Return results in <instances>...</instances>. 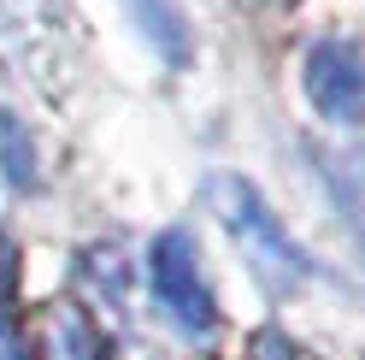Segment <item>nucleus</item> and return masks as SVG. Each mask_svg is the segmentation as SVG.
Instances as JSON below:
<instances>
[{
  "instance_id": "f257e3e1",
  "label": "nucleus",
  "mask_w": 365,
  "mask_h": 360,
  "mask_svg": "<svg viewBox=\"0 0 365 360\" xmlns=\"http://www.w3.org/2000/svg\"><path fill=\"white\" fill-rule=\"evenodd\" d=\"M148 284H153V296L171 307V319L182 331H212L218 325L212 289H207V278H200V254H195V242L182 231L153 236V249H148Z\"/></svg>"
},
{
  "instance_id": "f03ea898",
  "label": "nucleus",
  "mask_w": 365,
  "mask_h": 360,
  "mask_svg": "<svg viewBox=\"0 0 365 360\" xmlns=\"http://www.w3.org/2000/svg\"><path fill=\"white\" fill-rule=\"evenodd\" d=\"M212 207L224 213V224H230V236L242 242L247 254H254L265 266V278H294L301 272V254L289 249V236L277 231V219L265 213V201L254 184H242V177H212Z\"/></svg>"
},
{
  "instance_id": "7ed1b4c3",
  "label": "nucleus",
  "mask_w": 365,
  "mask_h": 360,
  "mask_svg": "<svg viewBox=\"0 0 365 360\" xmlns=\"http://www.w3.org/2000/svg\"><path fill=\"white\" fill-rule=\"evenodd\" d=\"M307 95L324 119H359L365 112V59L348 41H318L307 54Z\"/></svg>"
},
{
  "instance_id": "20e7f679",
  "label": "nucleus",
  "mask_w": 365,
  "mask_h": 360,
  "mask_svg": "<svg viewBox=\"0 0 365 360\" xmlns=\"http://www.w3.org/2000/svg\"><path fill=\"white\" fill-rule=\"evenodd\" d=\"M48 349H53V360H106L101 331L88 325L77 307H53L48 313Z\"/></svg>"
},
{
  "instance_id": "39448f33",
  "label": "nucleus",
  "mask_w": 365,
  "mask_h": 360,
  "mask_svg": "<svg viewBox=\"0 0 365 360\" xmlns=\"http://www.w3.org/2000/svg\"><path fill=\"white\" fill-rule=\"evenodd\" d=\"M130 6H135V24L159 41V54H165V59H182L189 41H182V18L171 12V0H130Z\"/></svg>"
},
{
  "instance_id": "423d86ee",
  "label": "nucleus",
  "mask_w": 365,
  "mask_h": 360,
  "mask_svg": "<svg viewBox=\"0 0 365 360\" xmlns=\"http://www.w3.org/2000/svg\"><path fill=\"white\" fill-rule=\"evenodd\" d=\"M12 284H18V249L12 236L0 231V360H24V349H18V331H12Z\"/></svg>"
}]
</instances>
